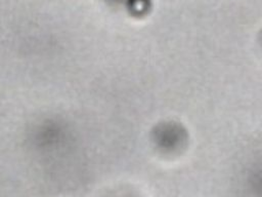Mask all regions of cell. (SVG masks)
<instances>
[{
	"mask_svg": "<svg viewBox=\"0 0 262 197\" xmlns=\"http://www.w3.org/2000/svg\"><path fill=\"white\" fill-rule=\"evenodd\" d=\"M151 140L162 150H176L187 140L186 130L178 123L163 122L155 126Z\"/></svg>",
	"mask_w": 262,
	"mask_h": 197,
	"instance_id": "6da1fadb",
	"label": "cell"
}]
</instances>
